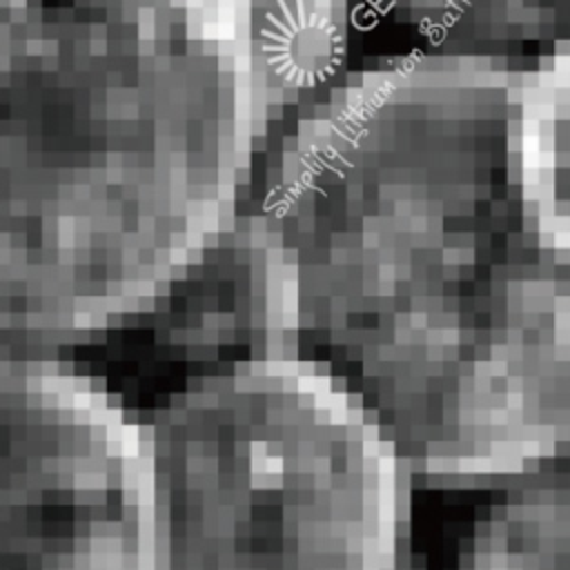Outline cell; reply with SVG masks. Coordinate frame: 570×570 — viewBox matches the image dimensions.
<instances>
[{"mask_svg": "<svg viewBox=\"0 0 570 570\" xmlns=\"http://www.w3.org/2000/svg\"><path fill=\"white\" fill-rule=\"evenodd\" d=\"M517 178L550 234L570 238V40L519 89Z\"/></svg>", "mask_w": 570, "mask_h": 570, "instance_id": "1", "label": "cell"}, {"mask_svg": "<svg viewBox=\"0 0 570 570\" xmlns=\"http://www.w3.org/2000/svg\"><path fill=\"white\" fill-rule=\"evenodd\" d=\"M421 18L479 36L532 38L570 16V0H407Z\"/></svg>", "mask_w": 570, "mask_h": 570, "instance_id": "2", "label": "cell"}]
</instances>
